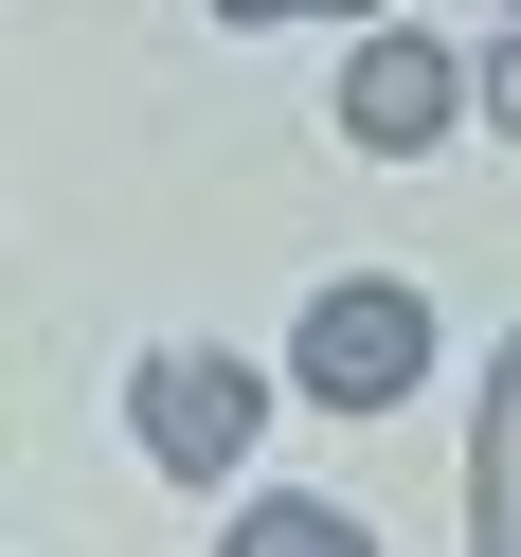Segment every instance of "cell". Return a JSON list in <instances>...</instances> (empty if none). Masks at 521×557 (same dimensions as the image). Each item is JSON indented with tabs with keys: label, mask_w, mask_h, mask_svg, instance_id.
<instances>
[{
	"label": "cell",
	"mask_w": 521,
	"mask_h": 557,
	"mask_svg": "<svg viewBox=\"0 0 521 557\" xmlns=\"http://www.w3.org/2000/svg\"><path fill=\"white\" fill-rule=\"evenodd\" d=\"M252 413H270V377H252V360H216V342H162V360L126 377V432H145L181 485L252 468Z\"/></svg>",
	"instance_id": "1"
},
{
	"label": "cell",
	"mask_w": 521,
	"mask_h": 557,
	"mask_svg": "<svg viewBox=\"0 0 521 557\" xmlns=\"http://www.w3.org/2000/svg\"><path fill=\"white\" fill-rule=\"evenodd\" d=\"M413 377H432V306H413V288L360 270V288L306 306V396H324V413H396Z\"/></svg>",
	"instance_id": "2"
},
{
	"label": "cell",
	"mask_w": 521,
	"mask_h": 557,
	"mask_svg": "<svg viewBox=\"0 0 521 557\" xmlns=\"http://www.w3.org/2000/svg\"><path fill=\"white\" fill-rule=\"evenodd\" d=\"M449 109H468V73H449L432 37H360V73H342V126H360L377 162H413V145H432Z\"/></svg>",
	"instance_id": "3"
},
{
	"label": "cell",
	"mask_w": 521,
	"mask_h": 557,
	"mask_svg": "<svg viewBox=\"0 0 521 557\" xmlns=\"http://www.w3.org/2000/svg\"><path fill=\"white\" fill-rule=\"evenodd\" d=\"M468 557H521V342H504L485 432H468Z\"/></svg>",
	"instance_id": "4"
},
{
	"label": "cell",
	"mask_w": 521,
	"mask_h": 557,
	"mask_svg": "<svg viewBox=\"0 0 521 557\" xmlns=\"http://www.w3.org/2000/svg\"><path fill=\"white\" fill-rule=\"evenodd\" d=\"M234 557H377L342 504H306V485H270V504H234Z\"/></svg>",
	"instance_id": "5"
},
{
	"label": "cell",
	"mask_w": 521,
	"mask_h": 557,
	"mask_svg": "<svg viewBox=\"0 0 521 557\" xmlns=\"http://www.w3.org/2000/svg\"><path fill=\"white\" fill-rule=\"evenodd\" d=\"M216 18H360V0H216Z\"/></svg>",
	"instance_id": "6"
},
{
	"label": "cell",
	"mask_w": 521,
	"mask_h": 557,
	"mask_svg": "<svg viewBox=\"0 0 521 557\" xmlns=\"http://www.w3.org/2000/svg\"><path fill=\"white\" fill-rule=\"evenodd\" d=\"M485 109H504V126H521V37H504V54H485Z\"/></svg>",
	"instance_id": "7"
}]
</instances>
